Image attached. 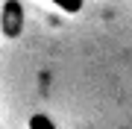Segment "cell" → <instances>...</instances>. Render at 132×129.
Returning <instances> with one entry per match:
<instances>
[{
	"label": "cell",
	"mask_w": 132,
	"mask_h": 129,
	"mask_svg": "<svg viewBox=\"0 0 132 129\" xmlns=\"http://www.w3.org/2000/svg\"><path fill=\"white\" fill-rule=\"evenodd\" d=\"M53 3H56L59 9H65V12H71V15L82 9V0H53Z\"/></svg>",
	"instance_id": "7a4b0ae2"
},
{
	"label": "cell",
	"mask_w": 132,
	"mask_h": 129,
	"mask_svg": "<svg viewBox=\"0 0 132 129\" xmlns=\"http://www.w3.org/2000/svg\"><path fill=\"white\" fill-rule=\"evenodd\" d=\"M29 129H56V123L47 115H32L29 117Z\"/></svg>",
	"instance_id": "6da1fadb"
}]
</instances>
